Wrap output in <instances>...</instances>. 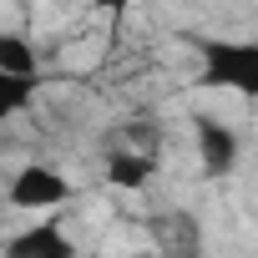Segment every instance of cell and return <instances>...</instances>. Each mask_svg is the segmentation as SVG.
Here are the masks:
<instances>
[{"label": "cell", "instance_id": "1", "mask_svg": "<svg viewBox=\"0 0 258 258\" xmlns=\"http://www.w3.org/2000/svg\"><path fill=\"white\" fill-rule=\"evenodd\" d=\"M198 51V81L213 91H238L258 101V41H233V36H187Z\"/></svg>", "mask_w": 258, "mask_h": 258}, {"label": "cell", "instance_id": "2", "mask_svg": "<svg viewBox=\"0 0 258 258\" xmlns=\"http://www.w3.org/2000/svg\"><path fill=\"white\" fill-rule=\"evenodd\" d=\"M66 203H71V182H66L56 167H46V162H26V167H16L11 182H6V208L56 213V208H66Z\"/></svg>", "mask_w": 258, "mask_h": 258}, {"label": "cell", "instance_id": "3", "mask_svg": "<svg viewBox=\"0 0 258 258\" xmlns=\"http://www.w3.org/2000/svg\"><path fill=\"white\" fill-rule=\"evenodd\" d=\"M0 258H81V253H76L61 218H41L31 228H16L6 238V248H0Z\"/></svg>", "mask_w": 258, "mask_h": 258}, {"label": "cell", "instance_id": "4", "mask_svg": "<svg viewBox=\"0 0 258 258\" xmlns=\"http://www.w3.org/2000/svg\"><path fill=\"white\" fill-rule=\"evenodd\" d=\"M192 132H198V162H203V172H208V177H228V172L238 167V157H243L238 132L223 126V121H213V116H198Z\"/></svg>", "mask_w": 258, "mask_h": 258}, {"label": "cell", "instance_id": "5", "mask_svg": "<svg viewBox=\"0 0 258 258\" xmlns=\"http://www.w3.org/2000/svg\"><path fill=\"white\" fill-rule=\"evenodd\" d=\"M157 177V152L142 147H111L106 152V182L111 187H142Z\"/></svg>", "mask_w": 258, "mask_h": 258}, {"label": "cell", "instance_id": "6", "mask_svg": "<svg viewBox=\"0 0 258 258\" xmlns=\"http://www.w3.org/2000/svg\"><path fill=\"white\" fill-rule=\"evenodd\" d=\"M36 96H41V76H11L6 66H0V126H6L11 116H21Z\"/></svg>", "mask_w": 258, "mask_h": 258}, {"label": "cell", "instance_id": "7", "mask_svg": "<svg viewBox=\"0 0 258 258\" xmlns=\"http://www.w3.org/2000/svg\"><path fill=\"white\" fill-rule=\"evenodd\" d=\"M0 66H6L11 76H41V56L26 36L16 31H0Z\"/></svg>", "mask_w": 258, "mask_h": 258}, {"label": "cell", "instance_id": "8", "mask_svg": "<svg viewBox=\"0 0 258 258\" xmlns=\"http://www.w3.org/2000/svg\"><path fill=\"white\" fill-rule=\"evenodd\" d=\"M101 11H126V6H137V0H96Z\"/></svg>", "mask_w": 258, "mask_h": 258}, {"label": "cell", "instance_id": "9", "mask_svg": "<svg viewBox=\"0 0 258 258\" xmlns=\"http://www.w3.org/2000/svg\"><path fill=\"white\" fill-rule=\"evenodd\" d=\"M0 213H6V198H0Z\"/></svg>", "mask_w": 258, "mask_h": 258}]
</instances>
